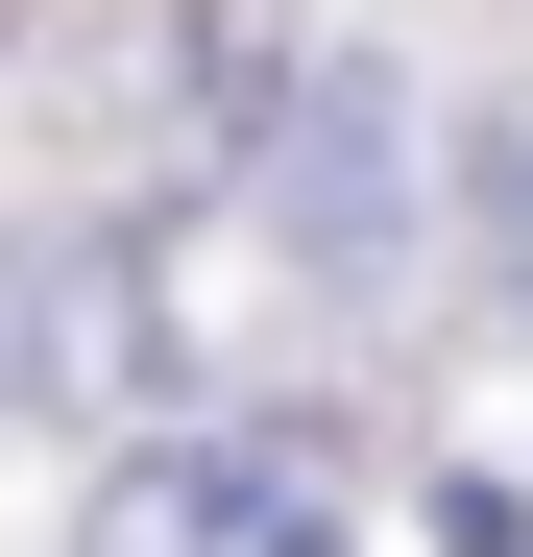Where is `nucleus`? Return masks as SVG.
<instances>
[{"instance_id": "f257e3e1", "label": "nucleus", "mask_w": 533, "mask_h": 557, "mask_svg": "<svg viewBox=\"0 0 533 557\" xmlns=\"http://www.w3.org/2000/svg\"><path fill=\"white\" fill-rule=\"evenodd\" d=\"M243 170L292 195V267H315V292H388V267H412V98H388L364 49H339V73H292Z\"/></svg>"}, {"instance_id": "f03ea898", "label": "nucleus", "mask_w": 533, "mask_h": 557, "mask_svg": "<svg viewBox=\"0 0 533 557\" xmlns=\"http://www.w3.org/2000/svg\"><path fill=\"white\" fill-rule=\"evenodd\" d=\"M266 98H292V25H266V0H170V25H146V146L170 170H243Z\"/></svg>"}, {"instance_id": "7ed1b4c3", "label": "nucleus", "mask_w": 533, "mask_h": 557, "mask_svg": "<svg viewBox=\"0 0 533 557\" xmlns=\"http://www.w3.org/2000/svg\"><path fill=\"white\" fill-rule=\"evenodd\" d=\"M73 557H266V509H243V460H122Z\"/></svg>"}, {"instance_id": "20e7f679", "label": "nucleus", "mask_w": 533, "mask_h": 557, "mask_svg": "<svg viewBox=\"0 0 533 557\" xmlns=\"http://www.w3.org/2000/svg\"><path fill=\"white\" fill-rule=\"evenodd\" d=\"M461 267H485L509 339H533V98H485V122H461Z\"/></svg>"}]
</instances>
